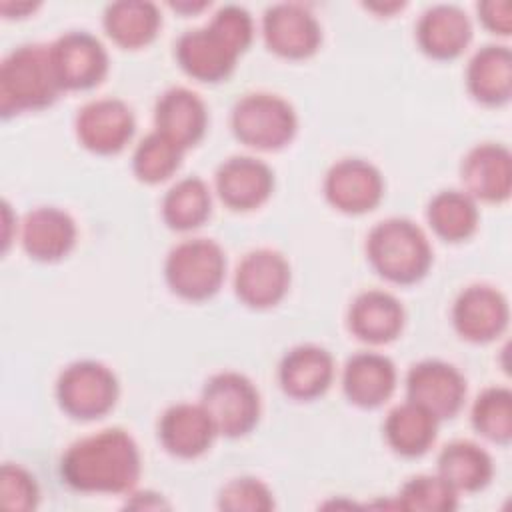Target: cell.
<instances>
[{
  "instance_id": "1",
  "label": "cell",
  "mask_w": 512,
  "mask_h": 512,
  "mask_svg": "<svg viewBox=\"0 0 512 512\" xmlns=\"http://www.w3.org/2000/svg\"><path fill=\"white\" fill-rule=\"evenodd\" d=\"M140 474V448L122 428H104L78 438L60 458L62 482L78 492L130 494Z\"/></svg>"
},
{
  "instance_id": "2",
  "label": "cell",
  "mask_w": 512,
  "mask_h": 512,
  "mask_svg": "<svg viewBox=\"0 0 512 512\" xmlns=\"http://www.w3.org/2000/svg\"><path fill=\"white\" fill-rule=\"evenodd\" d=\"M252 36L254 20L250 12L242 6L226 4L216 10L206 26L182 32L174 44V56L190 78L210 84L222 82L236 68Z\"/></svg>"
},
{
  "instance_id": "3",
  "label": "cell",
  "mask_w": 512,
  "mask_h": 512,
  "mask_svg": "<svg viewBox=\"0 0 512 512\" xmlns=\"http://www.w3.org/2000/svg\"><path fill=\"white\" fill-rule=\"evenodd\" d=\"M50 44H22L0 64V114L12 118L52 106L62 94Z\"/></svg>"
},
{
  "instance_id": "4",
  "label": "cell",
  "mask_w": 512,
  "mask_h": 512,
  "mask_svg": "<svg viewBox=\"0 0 512 512\" xmlns=\"http://www.w3.org/2000/svg\"><path fill=\"white\" fill-rule=\"evenodd\" d=\"M366 256L372 268L392 284H414L432 266V246L424 230L408 218H386L366 236Z\"/></svg>"
},
{
  "instance_id": "5",
  "label": "cell",
  "mask_w": 512,
  "mask_h": 512,
  "mask_svg": "<svg viewBox=\"0 0 512 512\" xmlns=\"http://www.w3.org/2000/svg\"><path fill=\"white\" fill-rule=\"evenodd\" d=\"M230 126L242 144L274 152L294 140L298 116L286 98L272 92H250L232 106Z\"/></svg>"
},
{
  "instance_id": "6",
  "label": "cell",
  "mask_w": 512,
  "mask_h": 512,
  "mask_svg": "<svg viewBox=\"0 0 512 512\" xmlns=\"http://www.w3.org/2000/svg\"><path fill=\"white\" fill-rule=\"evenodd\" d=\"M226 276V254L212 238H186L164 260L168 288L190 302L212 298Z\"/></svg>"
},
{
  "instance_id": "7",
  "label": "cell",
  "mask_w": 512,
  "mask_h": 512,
  "mask_svg": "<svg viewBox=\"0 0 512 512\" xmlns=\"http://www.w3.org/2000/svg\"><path fill=\"white\" fill-rule=\"evenodd\" d=\"M200 404L212 418L218 436L240 438L260 420V392L254 382L234 370L212 374L200 394Z\"/></svg>"
},
{
  "instance_id": "8",
  "label": "cell",
  "mask_w": 512,
  "mask_h": 512,
  "mask_svg": "<svg viewBox=\"0 0 512 512\" xmlns=\"http://www.w3.org/2000/svg\"><path fill=\"white\" fill-rule=\"evenodd\" d=\"M116 374L98 360H76L62 368L56 380V400L64 414L74 420L106 416L118 400Z\"/></svg>"
},
{
  "instance_id": "9",
  "label": "cell",
  "mask_w": 512,
  "mask_h": 512,
  "mask_svg": "<svg viewBox=\"0 0 512 512\" xmlns=\"http://www.w3.org/2000/svg\"><path fill=\"white\" fill-rule=\"evenodd\" d=\"M406 400L428 410L438 422L454 418L466 400L464 374L444 360L426 358L406 374Z\"/></svg>"
},
{
  "instance_id": "10",
  "label": "cell",
  "mask_w": 512,
  "mask_h": 512,
  "mask_svg": "<svg viewBox=\"0 0 512 512\" xmlns=\"http://www.w3.org/2000/svg\"><path fill=\"white\" fill-rule=\"evenodd\" d=\"M54 72L62 90H90L108 74V52L88 30H68L50 44Z\"/></svg>"
},
{
  "instance_id": "11",
  "label": "cell",
  "mask_w": 512,
  "mask_h": 512,
  "mask_svg": "<svg viewBox=\"0 0 512 512\" xmlns=\"http://www.w3.org/2000/svg\"><path fill=\"white\" fill-rule=\"evenodd\" d=\"M136 128L132 108L120 98H96L86 102L74 120L78 142L100 156L118 154L132 140Z\"/></svg>"
},
{
  "instance_id": "12",
  "label": "cell",
  "mask_w": 512,
  "mask_h": 512,
  "mask_svg": "<svg viewBox=\"0 0 512 512\" xmlns=\"http://www.w3.org/2000/svg\"><path fill=\"white\" fill-rule=\"evenodd\" d=\"M262 36L270 52L282 58L302 60L320 48L322 28L306 6L280 2L266 8L262 16Z\"/></svg>"
},
{
  "instance_id": "13",
  "label": "cell",
  "mask_w": 512,
  "mask_h": 512,
  "mask_svg": "<svg viewBox=\"0 0 512 512\" xmlns=\"http://www.w3.org/2000/svg\"><path fill=\"white\" fill-rule=\"evenodd\" d=\"M290 264L272 248H256L242 256L234 270V292L250 308L276 306L288 292Z\"/></svg>"
},
{
  "instance_id": "14",
  "label": "cell",
  "mask_w": 512,
  "mask_h": 512,
  "mask_svg": "<svg viewBox=\"0 0 512 512\" xmlns=\"http://www.w3.org/2000/svg\"><path fill=\"white\" fill-rule=\"evenodd\" d=\"M510 320L506 296L490 284L466 286L452 304V324L460 338L484 344L498 338Z\"/></svg>"
},
{
  "instance_id": "15",
  "label": "cell",
  "mask_w": 512,
  "mask_h": 512,
  "mask_svg": "<svg viewBox=\"0 0 512 512\" xmlns=\"http://www.w3.org/2000/svg\"><path fill=\"white\" fill-rule=\"evenodd\" d=\"M326 200L344 214H364L376 208L384 196L380 170L364 158H342L324 176Z\"/></svg>"
},
{
  "instance_id": "16",
  "label": "cell",
  "mask_w": 512,
  "mask_h": 512,
  "mask_svg": "<svg viewBox=\"0 0 512 512\" xmlns=\"http://www.w3.org/2000/svg\"><path fill=\"white\" fill-rule=\"evenodd\" d=\"M214 188L230 210H254L272 196L274 172L254 156H230L216 168Z\"/></svg>"
},
{
  "instance_id": "17",
  "label": "cell",
  "mask_w": 512,
  "mask_h": 512,
  "mask_svg": "<svg viewBox=\"0 0 512 512\" xmlns=\"http://www.w3.org/2000/svg\"><path fill=\"white\" fill-rule=\"evenodd\" d=\"M464 192L482 202H504L512 188V156L504 144L482 142L472 146L460 162Z\"/></svg>"
},
{
  "instance_id": "18",
  "label": "cell",
  "mask_w": 512,
  "mask_h": 512,
  "mask_svg": "<svg viewBox=\"0 0 512 512\" xmlns=\"http://www.w3.org/2000/svg\"><path fill=\"white\" fill-rule=\"evenodd\" d=\"M218 430L200 402H176L158 418V440L176 458H198L210 450Z\"/></svg>"
},
{
  "instance_id": "19",
  "label": "cell",
  "mask_w": 512,
  "mask_h": 512,
  "mask_svg": "<svg viewBox=\"0 0 512 512\" xmlns=\"http://www.w3.org/2000/svg\"><path fill=\"white\" fill-rule=\"evenodd\" d=\"M24 252L38 262H56L68 256L76 244L74 218L58 206H38L24 214L18 226Z\"/></svg>"
},
{
  "instance_id": "20",
  "label": "cell",
  "mask_w": 512,
  "mask_h": 512,
  "mask_svg": "<svg viewBox=\"0 0 512 512\" xmlns=\"http://www.w3.org/2000/svg\"><path fill=\"white\" fill-rule=\"evenodd\" d=\"M154 126L186 152L204 138L208 128V108L194 90L172 86L156 100Z\"/></svg>"
},
{
  "instance_id": "21",
  "label": "cell",
  "mask_w": 512,
  "mask_h": 512,
  "mask_svg": "<svg viewBox=\"0 0 512 512\" xmlns=\"http://www.w3.org/2000/svg\"><path fill=\"white\" fill-rule=\"evenodd\" d=\"M398 372L394 362L374 350L352 354L342 370V390L358 408H378L396 390Z\"/></svg>"
},
{
  "instance_id": "22",
  "label": "cell",
  "mask_w": 512,
  "mask_h": 512,
  "mask_svg": "<svg viewBox=\"0 0 512 512\" xmlns=\"http://www.w3.org/2000/svg\"><path fill=\"white\" fill-rule=\"evenodd\" d=\"M332 380L334 358L318 344H298L290 348L278 364L280 388L294 400H314L322 396Z\"/></svg>"
},
{
  "instance_id": "23",
  "label": "cell",
  "mask_w": 512,
  "mask_h": 512,
  "mask_svg": "<svg viewBox=\"0 0 512 512\" xmlns=\"http://www.w3.org/2000/svg\"><path fill=\"white\" fill-rule=\"evenodd\" d=\"M348 330L366 344H388L404 328L406 312L402 302L378 288L360 292L348 308Z\"/></svg>"
},
{
  "instance_id": "24",
  "label": "cell",
  "mask_w": 512,
  "mask_h": 512,
  "mask_svg": "<svg viewBox=\"0 0 512 512\" xmlns=\"http://www.w3.org/2000/svg\"><path fill=\"white\" fill-rule=\"evenodd\" d=\"M470 40V18L454 4L430 6L416 24V42L420 50L434 60L458 58L468 48Z\"/></svg>"
},
{
  "instance_id": "25",
  "label": "cell",
  "mask_w": 512,
  "mask_h": 512,
  "mask_svg": "<svg viewBox=\"0 0 512 512\" xmlns=\"http://www.w3.org/2000/svg\"><path fill=\"white\" fill-rule=\"evenodd\" d=\"M468 94L484 106H502L512 96V52L502 44H486L466 66Z\"/></svg>"
},
{
  "instance_id": "26",
  "label": "cell",
  "mask_w": 512,
  "mask_h": 512,
  "mask_svg": "<svg viewBox=\"0 0 512 512\" xmlns=\"http://www.w3.org/2000/svg\"><path fill=\"white\" fill-rule=\"evenodd\" d=\"M436 474H440L458 494H472L490 484L494 462L480 444L472 440H452L436 458Z\"/></svg>"
},
{
  "instance_id": "27",
  "label": "cell",
  "mask_w": 512,
  "mask_h": 512,
  "mask_svg": "<svg viewBox=\"0 0 512 512\" xmlns=\"http://www.w3.org/2000/svg\"><path fill=\"white\" fill-rule=\"evenodd\" d=\"M438 420L412 400L396 404L384 420V438L388 446L404 458L426 454L438 434Z\"/></svg>"
},
{
  "instance_id": "28",
  "label": "cell",
  "mask_w": 512,
  "mask_h": 512,
  "mask_svg": "<svg viewBox=\"0 0 512 512\" xmlns=\"http://www.w3.org/2000/svg\"><path fill=\"white\" fill-rule=\"evenodd\" d=\"M102 24L106 34L126 50L148 46L160 26L162 16L154 2L146 0H120L106 6Z\"/></svg>"
},
{
  "instance_id": "29",
  "label": "cell",
  "mask_w": 512,
  "mask_h": 512,
  "mask_svg": "<svg viewBox=\"0 0 512 512\" xmlns=\"http://www.w3.org/2000/svg\"><path fill=\"white\" fill-rule=\"evenodd\" d=\"M160 208L162 220L168 228L178 232H190L210 218V186L200 176H184L166 190Z\"/></svg>"
},
{
  "instance_id": "30",
  "label": "cell",
  "mask_w": 512,
  "mask_h": 512,
  "mask_svg": "<svg viewBox=\"0 0 512 512\" xmlns=\"http://www.w3.org/2000/svg\"><path fill=\"white\" fill-rule=\"evenodd\" d=\"M426 218L434 234L446 242L468 240L478 228V206L464 190H440L426 206Z\"/></svg>"
},
{
  "instance_id": "31",
  "label": "cell",
  "mask_w": 512,
  "mask_h": 512,
  "mask_svg": "<svg viewBox=\"0 0 512 512\" xmlns=\"http://www.w3.org/2000/svg\"><path fill=\"white\" fill-rule=\"evenodd\" d=\"M184 150L158 130L144 136L132 154V172L144 184H160L176 174Z\"/></svg>"
},
{
  "instance_id": "32",
  "label": "cell",
  "mask_w": 512,
  "mask_h": 512,
  "mask_svg": "<svg viewBox=\"0 0 512 512\" xmlns=\"http://www.w3.org/2000/svg\"><path fill=\"white\" fill-rule=\"evenodd\" d=\"M470 420L480 436L506 446L512 438V392L506 386L484 388L472 404Z\"/></svg>"
},
{
  "instance_id": "33",
  "label": "cell",
  "mask_w": 512,
  "mask_h": 512,
  "mask_svg": "<svg viewBox=\"0 0 512 512\" xmlns=\"http://www.w3.org/2000/svg\"><path fill=\"white\" fill-rule=\"evenodd\" d=\"M458 496L440 474H418L402 484L396 506L410 512H452L458 506Z\"/></svg>"
},
{
  "instance_id": "34",
  "label": "cell",
  "mask_w": 512,
  "mask_h": 512,
  "mask_svg": "<svg viewBox=\"0 0 512 512\" xmlns=\"http://www.w3.org/2000/svg\"><path fill=\"white\" fill-rule=\"evenodd\" d=\"M218 508L228 512H268L274 508V494L260 478L238 476L220 488Z\"/></svg>"
},
{
  "instance_id": "35",
  "label": "cell",
  "mask_w": 512,
  "mask_h": 512,
  "mask_svg": "<svg viewBox=\"0 0 512 512\" xmlns=\"http://www.w3.org/2000/svg\"><path fill=\"white\" fill-rule=\"evenodd\" d=\"M40 502V488L34 474L14 462H4L0 470V504L6 510L28 512Z\"/></svg>"
},
{
  "instance_id": "36",
  "label": "cell",
  "mask_w": 512,
  "mask_h": 512,
  "mask_svg": "<svg viewBox=\"0 0 512 512\" xmlns=\"http://www.w3.org/2000/svg\"><path fill=\"white\" fill-rule=\"evenodd\" d=\"M478 18L494 34L508 36L512 26L510 2L508 0H486L478 4Z\"/></svg>"
},
{
  "instance_id": "37",
  "label": "cell",
  "mask_w": 512,
  "mask_h": 512,
  "mask_svg": "<svg viewBox=\"0 0 512 512\" xmlns=\"http://www.w3.org/2000/svg\"><path fill=\"white\" fill-rule=\"evenodd\" d=\"M170 6H172L174 10H192V12H194V10L206 8L208 4H206V2H198V4H190V2H188V4H170Z\"/></svg>"
}]
</instances>
